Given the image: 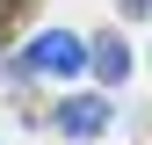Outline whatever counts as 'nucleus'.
Instances as JSON below:
<instances>
[{"label": "nucleus", "instance_id": "obj_4", "mask_svg": "<svg viewBox=\"0 0 152 145\" xmlns=\"http://www.w3.org/2000/svg\"><path fill=\"white\" fill-rule=\"evenodd\" d=\"M44 15V0H0V51L22 36V22H36Z\"/></svg>", "mask_w": 152, "mask_h": 145}, {"label": "nucleus", "instance_id": "obj_3", "mask_svg": "<svg viewBox=\"0 0 152 145\" xmlns=\"http://www.w3.org/2000/svg\"><path fill=\"white\" fill-rule=\"evenodd\" d=\"M87 65L102 72V87H116V80H130V44H123L116 29H102V36L87 44Z\"/></svg>", "mask_w": 152, "mask_h": 145}, {"label": "nucleus", "instance_id": "obj_5", "mask_svg": "<svg viewBox=\"0 0 152 145\" xmlns=\"http://www.w3.org/2000/svg\"><path fill=\"white\" fill-rule=\"evenodd\" d=\"M152 15V0H123V22H145Z\"/></svg>", "mask_w": 152, "mask_h": 145}, {"label": "nucleus", "instance_id": "obj_1", "mask_svg": "<svg viewBox=\"0 0 152 145\" xmlns=\"http://www.w3.org/2000/svg\"><path fill=\"white\" fill-rule=\"evenodd\" d=\"M36 72H51V80H80V72H87V44H80L72 29H36L29 51L7 65V80H36Z\"/></svg>", "mask_w": 152, "mask_h": 145}, {"label": "nucleus", "instance_id": "obj_2", "mask_svg": "<svg viewBox=\"0 0 152 145\" xmlns=\"http://www.w3.org/2000/svg\"><path fill=\"white\" fill-rule=\"evenodd\" d=\"M51 123H58V138H72V145H94L109 123H116V109H109V94H65L51 109Z\"/></svg>", "mask_w": 152, "mask_h": 145}]
</instances>
